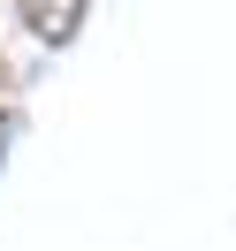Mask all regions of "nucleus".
<instances>
[{
	"label": "nucleus",
	"mask_w": 236,
	"mask_h": 251,
	"mask_svg": "<svg viewBox=\"0 0 236 251\" xmlns=\"http://www.w3.org/2000/svg\"><path fill=\"white\" fill-rule=\"evenodd\" d=\"M8 137H16V114H0V160H8Z\"/></svg>",
	"instance_id": "f03ea898"
},
{
	"label": "nucleus",
	"mask_w": 236,
	"mask_h": 251,
	"mask_svg": "<svg viewBox=\"0 0 236 251\" xmlns=\"http://www.w3.org/2000/svg\"><path fill=\"white\" fill-rule=\"evenodd\" d=\"M84 23V0H23V31L46 38V46H69Z\"/></svg>",
	"instance_id": "f257e3e1"
},
{
	"label": "nucleus",
	"mask_w": 236,
	"mask_h": 251,
	"mask_svg": "<svg viewBox=\"0 0 236 251\" xmlns=\"http://www.w3.org/2000/svg\"><path fill=\"white\" fill-rule=\"evenodd\" d=\"M0 84H8V61H0Z\"/></svg>",
	"instance_id": "7ed1b4c3"
}]
</instances>
